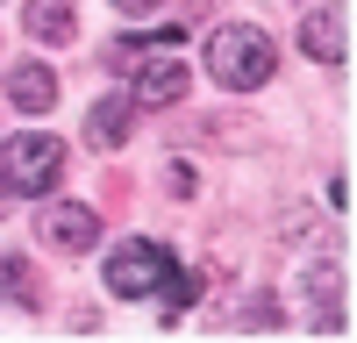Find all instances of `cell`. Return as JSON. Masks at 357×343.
Returning a JSON list of instances; mask_svg holds the SVG:
<instances>
[{
    "instance_id": "1",
    "label": "cell",
    "mask_w": 357,
    "mask_h": 343,
    "mask_svg": "<svg viewBox=\"0 0 357 343\" xmlns=\"http://www.w3.org/2000/svg\"><path fill=\"white\" fill-rule=\"evenodd\" d=\"M207 72H215L229 93H257V86H272L279 72V43L264 36L257 22H229L207 36Z\"/></svg>"
},
{
    "instance_id": "2",
    "label": "cell",
    "mask_w": 357,
    "mask_h": 343,
    "mask_svg": "<svg viewBox=\"0 0 357 343\" xmlns=\"http://www.w3.org/2000/svg\"><path fill=\"white\" fill-rule=\"evenodd\" d=\"M57 179H65V143L50 129H22L0 143V186L8 193H50Z\"/></svg>"
},
{
    "instance_id": "3",
    "label": "cell",
    "mask_w": 357,
    "mask_h": 343,
    "mask_svg": "<svg viewBox=\"0 0 357 343\" xmlns=\"http://www.w3.org/2000/svg\"><path fill=\"white\" fill-rule=\"evenodd\" d=\"M165 265H172V250L151 243V236L114 243V250H107V294H114V300H151L158 279H165Z\"/></svg>"
},
{
    "instance_id": "4",
    "label": "cell",
    "mask_w": 357,
    "mask_h": 343,
    "mask_svg": "<svg viewBox=\"0 0 357 343\" xmlns=\"http://www.w3.org/2000/svg\"><path fill=\"white\" fill-rule=\"evenodd\" d=\"M36 236H43L50 250H65V257H86V250L100 243V215L79 208V200H50V208L36 215Z\"/></svg>"
},
{
    "instance_id": "5",
    "label": "cell",
    "mask_w": 357,
    "mask_h": 343,
    "mask_svg": "<svg viewBox=\"0 0 357 343\" xmlns=\"http://www.w3.org/2000/svg\"><path fill=\"white\" fill-rule=\"evenodd\" d=\"M136 65V107H172V100H186V86H193V72H186V57H172V50H143V57H129Z\"/></svg>"
},
{
    "instance_id": "6",
    "label": "cell",
    "mask_w": 357,
    "mask_h": 343,
    "mask_svg": "<svg viewBox=\"0 0 357 343\" xmlns=\"http://www.w3.org/2000/svg\"><path fill=\"white\" fill-rule=\"evenodd\" d=\"M301 50L314 57V65H343V57H350V22H343V8H329V0L307 8V15H301Z\"/></svg>"
},
{
    "instance_id": "7",
    "label": "cell",
    "mask_w": 357,
    "mask_h": 343,
    "mask_svg": "<svg viewBox=\"0 0 357 343\" xmlns=\"http://www.w3.org/2000/svg\"><path fill=\"white\" fill-rule=\"evenodd\" d=\"M8 100H15V114H50L57 107V72L43 65V57H22V65L8 72Z\"/></svg>"
},
{
    "instance_id": "8",
    "label": "cell",
    "mask_w": 357,
    "mask_h": 343,
    "mask_svg": "<svg viewBox=\"0 0 357 343\" xmlns=\"http://www.w3.org/2000/svg\"><path fill=\"white\" fill-rule=\"evenodd\" d=\"M129 114H136L129 93L93 100V114H86V143H93V151H122V143H129Z\"/></svg>"
},
{
    "instance_id": "9",
    "label": "cell",
    "mask_w": 357,
    "mask_h": 343,
    "mask_svg": "<svg viewBox=\"0 0 357 343\" xmlns=\"http://www.w3.org/2000/svg\"><path fill=\"white\" fill-rule=\"evenodd\" d=\"M29 36H36V43H72L79 36L72 0H29Z\"/></svg>"
},
{
    "instance_id": "10",
    "label": "cell",
    "mask_w": 357,
    "mask_h": 343,
    "mask_svg": "<svg viewBox=\"0 0 357 343\" xmlns=\"http://www.w3.org/2000/svg\"><path fill=\"white\" fill-rule=\"evenodd\" d=\"M336 286H343V265H314V272H307V300H314V329H343V307H336Z\"/></svg>"
},
{
    "instance_id": "11",
    "label": "cell",
    "mask_w": 357,
    "mask_h": 343,
    "mask_svg": "<svg viewBox=\"0 0 357 343\" xmlns=\"http://www.w3.org/2000/svg\"><path fill=\"white\" fill-rule=\"evenodd\" d=\"M0 294H8L15 307H43V294H36V272H29V257H0Z\"/></svg>"
},
{
    "instance_id": "12",
    "label": "cell",
    "mask_w": 357,
    "mask_h": 343,
    "mask_svg": "<svg viewBox=\"0 0 357 343\" xmlns=\"http://www.w3.org/2000/svg\"><path fill=\"white\" fill-rule=\"evenodd\" d=\"M158 294H165V314H178V307H193V300H200V272H186V265H165V279H158Z\"/></svg>"
},
{
    "instance_id": "13",
    "label": "cell",
    "mask_w": 357,
    "mask_h": 343,
    "mask_svg": "<svg viewBox=\"0 0 357 343\" xmlns=\"http://www.w3.org/2000/svg\"><path fill=\"white\" fill-rule=\"evenodd\" d=\"M165 186H172V200H193L200 179H193V165H165Z\"/></svg>"
},
{
    "instance_id": "14",
    "label": "cell",
    "mask_w": 357,
    "mask_h": 343,
    "mask_svg": "<svg viewBox=\"0 0 357 343\" xmlns=\"http://www.w3.org/2000/svg\"><path fill=\"white\" fill-rule=\"evenodd\" d=\"M114 8H122V15H158L165 0H114Z\"/></svg>"
},
{
    "instance_id": "15",
    "label": "cell",
    "mask_w": 357,
    "mask_h": 343,
    "mask_svg": "<svg viewBox=\"0 0 357 343\" xmlns=\"http://www.w3.org/2000/svg\"><path fill=\"white\" fill-rule=\"evenodd\" d=\"M0 208H8V186H0Z\"/></svg>"
}]
</instances>
